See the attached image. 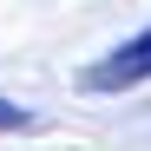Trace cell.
<instances>
[{
    "instance_id": "6da1fadb",
    "label": "cell",
    "mask_w": 151,
    "mask_h": 151,
    "mask_svg": "<svg viewBox=\"0 0 151 151\" xmlns=\"http://www.w3.org/2000/svg\"><path fill=\"white\" fill-rule=\"evenodd\" d=\"M145 79H151V27L138 40L112 46L99 66H86V92H125V86H145Z\"/></svg>"
},
{
    "instance_id": "7a4b0ae2",
    "label": "cell",
    "mask_w": 151,
    "mask_h": 151,
    "mask_svg": "<svg viewBox=\"0 0 151 151\" xmlns=\"http://www.w3.org/2000/svg\"><path fill=\"white\" fill-rule=\"evenodd\" d=\"M0 132H33V112L13 105V99H0Z\"/></svg>"
}]
</instances>
